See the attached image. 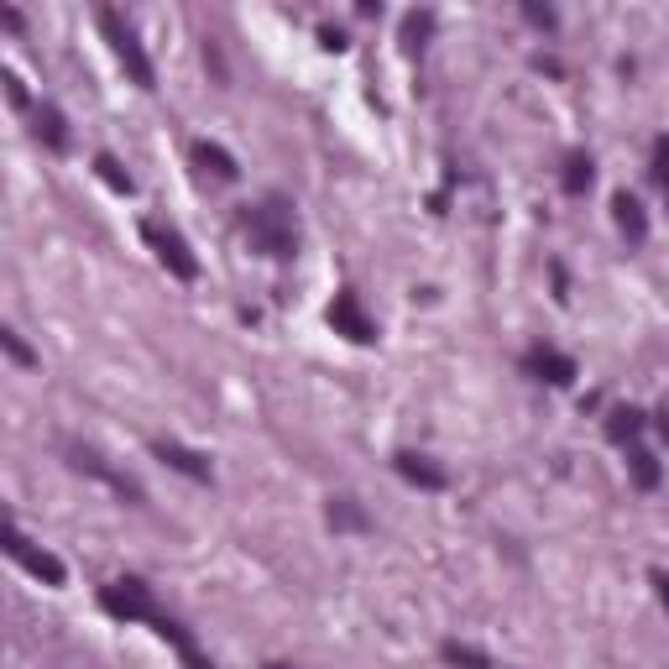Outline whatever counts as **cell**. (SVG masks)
<instances>
[{"instance_id": "obj_1", "label": "cell", "mask_w": 669, "mask_h": 669, "mask_svg": "<svg viewBox=\"0 0 669 669\" xmlns=\"http://www.w3.org/2000/svg\"><path fill=\"white\" fill-rule=\"evenodd\" d=\"M246 236L272 262L298 257V215H293V199L267 194L262 204H251V210H246Z\"/></svg>"}, {"instance_id": "obj_2", "label": "cell", "mask_w": 669, "mask_h": 669, "mask_svg": "<svg viewBox=\"0 0 669 669\" xmlns=\"http://www.w3.org/2000/svg\"><path fill=\"white\" fill-rule=\"evenodd\" d=\"M58 450H63V460H68V471H79V476H95L100 487H110L121 502H131V507H142L147 502V492H142V481L136 476H126V471H115L110 460L95 450V445H84V440H58Z\"/></svg>"}, {"instance_id": "obj_3", "label": "cell", "mask_w": 669, "mask_h": 669, "mask_svg": "<svg viewBox=\"0 0 669 669\" xmlns=\"http://www.w3.org/2000/svg\"><path fill=\"white\" fill-rule=\"evenodd\" d=\"M95 21H100V32H105V42H110V53L121 58V68L131 74V84H142V89H152L157 84V74H152V58L142 53V37H136L121 16H115L110 6H100L95 11Z\"/></svg>"}, {"instance_id": "obj_4", "label": "cell", "mask_w": 669, "mask_h": 669, "mask_svg": "<svg viewBox=\"0 0 669 669\" xmlns=\"http://www.w3.org/2000/svg\"><path fill=\"white\" fill-rule=\"evenodd\" d=\"M142 241L157 251V262H163L178 283H194V278H199V257L189 251V241H183L173 225H163V220H142Z\"/></svg>"}, {"instance_id": "obj_5", "label": "cell", "mask_w": 669, "mask_h": 669, "mask_svg": "<svg viewBox=\"0 0 669 669\" xmlns=\"http://www.w3.org/2000/svg\"><path fill=\"white\" fill-rule=\"evenodd\" d=\"M100 607H105L110 617H121V622H152L157 596H152L147 581H136V575H121V581H110V586L100 591Z\"/></svg>"}, {"instance_id": "obj_6", "label": "cell", "mask_w": 669, "mask_h": 669, "mask_svg": "<svg viewBox=\"0 0 669 669\" xmlns=\"http://www.w3.org/2000/svg\"><path fill=\"white\" fill-rule=\"evenodd\" d=\"M0 539H6V555L16 560V565H27L37 581H48V586H63L68 581V570H63V560L58 555H48V549H37L27 534L16 528V518H6V528H0Z\"/></svg>"}, {"instance_id": "obj_7", "label": "cell", "mask_w": 669, "mask_h": 669, "mask_svg": "<svg viewBox=\"0 0 669 669\" xmlns=\"http://www.w3.org/2000/svg\"><path fill=\"white\" fill-rule=\"evenodd\" d=\"M330 325H335V335L356 340V345H372V340H377V319L361 309V298H356V293H335V304H330Z\"/></svg>"}, {"instance_id": "obj_8", "label": "cell", "mask_w": 669, "mask_h": 669, "mask_svg": "<svg viewBox=\"0 0 669 669\" xmlns=\"http://www.w3.org/2000/svg\"><path fill=\"white\" fill-rule=\"evenodd\" d=\"M152 455H157V460H168V466H173V471H183L189 481H215L210 455H199V450L178 445V440H152Z\"/></svg>"}, {"instance_id": "obj_9", "label": "cell", "mask_w": 669, "mask_h": 669, "mask_svg": "<svg viewBox=\"0 0 669 669\" xmlns=\"http://www.w3.org/2000/svg\"><path fill=\"white\" fill-rule=\"evenodd\" d=\"M392 466H398L403 481H413V487H424V492H445L450 487V476L434 466L429 455H419V450H398V455H392Z\"/></svg>"}, {"instance_id": "obj_10", "label": "cell", "mask_w": 669, "mask_h": 669, "mask_svg": "<svg viewBox=\"0 0 669 669\" xmlns=\"http://www.w3.org/2000/svg\"><path fill=\"white\" fill-rule=\"evenodd\" d=\"M528 372H534L539 382H549V387H570L575 382V361L565 351H555V345H534V351H528Z\"/></svg>"}, {"instance_id": "obj_11", "label": "cell", "mask_w": 669, "mask_h": 669, "mask_svg": "<svg viewBox=\"0 0 669 669\" xmlns=\"http://www.w3.org/2000/svg\"><path fill=\"white\" fill-rule=\"evenodd\" d=\"M189 157H194V163L210 173V178H220V183H236V178H241V163H236V157H230L220 142H194Z\"/></svg>"}, {"instance_id": "obj_12", "label": "cell", "mask_w": 669, "mask_h": 669, "mask_svg": "<svg viewBox=\"0 0 669 669\" xmlns=\"http://www.w3.org/2000/svg\"><path fill=\"white\" fill-rule=\"evenodd\" d=\"M612 215H617V230H622L633 246L649 241V215H643V204H638L633 194H617V199H612Z\"/></svg>"}, {"instance_id": "obj_13", "label": "cell", "mask_w": 669, "mask_h": 669, "mask_svg": "<svg viewBox=\"0 0 669 669\" xmlns=\"http://www.w3.org/2000/svg\"><path fill=\"white\" fill-rule=\"evenodd\" d=\"M42 142H48L53 152H68V115L58 105H37V126H32Z\"/></svg>"}, {"instance_id": "obj_14", "label": "cell", "mask_w": 669, "mask_h": 669, "mask_svg": "<svg viewBox=\"0 0 669 669\" xmlns=\"http://www.w3.org/2000/svg\"><path fill=\"white\" fill-rule=\"evenodd\" d=\"M440 659H445V664H455V669H497L487 654L471 649V643H460V638H445V643H440Z\"/></svg>"}, {"instance_id": "obj_15", "label": "cell", "mask_w": 669, "mask_h": 669, "mask_svg": "<svg viewBox=\"0 0 669 669\" xmlns=\"http://www.w3.org/2000/svg\"><path fill=\"white\" fill-rule=\"evenodd\" d=\"M591 178H596V163H591L586 152H570V157H565V173H560L565 194H586V189H591Z\"/></svg>"}, {"instance_id": "obj_16", "label": "cell", "mask_w": 669, "mask_h": 669, "mask_svg": "<svg viewBox=\"0 0 669 669\" xmlns=\"http://www.w3.org/2000/svg\"><path fill=\"white\" fill-rule=\"evenodd\" d=\"M638 434H643V413H638V408H612V419H607V440L633 445Z\"/></svg>"}, {"instance_id": "obj_17", "label": "cell", "mask_w": 669, "mask_h": 669, "mask_svg": "<svg viewBox=\"0 0 669 669\" xmlns=\"http://www.w3.org/2000/svg\"><path fill=\"white\" fill-rule=\"evenodd\" d=\"M628 471H633V487H638V492H654V487H659V460L643 450V445L628 450Z\"/></svg>"}, {"instance_id": "obj_18", "label": "cell", "mask_w": 669, "mask_h": 669, "mask_svg": "<svg viewBox=\"0 0 669 669\" xmlns=\"http://www.w3.org/2000/svg\"><path fill=\"white\" fill-rule=\"evenodd\" d=\"M330 528H372V518L356 497H330Z\"/></svg>"}, {"instance_id": "obj_19", "label": "cell", "mask_w": 669, "mask_h": 669, "mask_svg": "<svg viewBox=\"0 0 669 669\" xmlns=\"http://www.w3.org/2000/svg\"><path fill=\"white\" fill-rule=\"evenodd\" d=\"M95 173H100V178L110 183V189H115V194H131V189H136V183H131V173H126L121 163H115V157H110V152H100V157H95Z\"/></svg>"}, {"instance_id": "obj_20", "label": "cell", "mask_w": 669, "mask_h": 669, "mask_svg": "<svg viewBox=\"0 0 669 669\" xmlns=\"http://www.w3.org/2000/svg\"><path fill=\"white\" fill-rule=\"evenodd\" d=\"M429 32H434V11H413V16L403 21V42H408V48H424Z\"/></svg>"}, {"instance_id": "obj_21", "label": "cell", "mask_w": 669, "mask_h": 669, "mask_svg": "<svg viewBox=\"0 0 669 669\" xmlns=\"http://www.w3.org/2000/svg\"><path fill=\"white\" fill-rule=\"evenodd\" d=\"M0 345H6V356H11L16 366H37V356L27 351V340H21L16 330H0Z\"/></svg>"}, {"instance_id": "obj_22", "label": "cell", "mask_w": 669, "mask_h": 669, "mask_svg": "<svg viewBox=\"0 0 669 669\" xmlns=\"http://www.w3.org/2000/svg\"><path fill=\"white\" fill-rule=\"evenodd\" d=\"M654 183H659L664 199H669V136H659V142H654Z\"/></svg>"}, {"instance_id": "obj_23", "label": "cell", "mask_w": 669, "mask_h": 669, "mask_svg": "<svg viewBox=\"0 0 669 669\" xmlns=\"http://www.w3.org/2000/svg\"><path fill=\"white\" fill-rule=\"evenodd\" d=\"M523 16L534 21V27H544V32H555V21H560L555 11H549V6H534V0H528V6H523Z\"/></svg>"}, {"instance_id": "obj_24", "label": "cell", "mask_w": 669, "mask_h": 669, "mask_svg": "<svg viewBox=\"0 0 669 669\" xmlns=\"http://www.w3.org/2000/svg\"><path fill=\"white\" fill-rule=\"evenodd\" d=\"M6 100L21 110V105H27V84H21V74H11V68H6Z\"/></svg>"}, {"instance_id": "obj_25", "label": "cell", "mask_w": 669, "mask_h": 669, "mask_svg": "<svg viewBox=\"0 0 669 669\" xmlns=\"http://www.w3.org/2000/svg\"><path fill=\"white\" fill-rule=\"evenodd\" d=\"M319 42H325L330 53H345V32H335V27H319Z\"/></svg>"}, {"instance_id": "obj_26", "label": "cell", "mask_w": 669, "mask_h": 669, "mask_svg": "<svg viewBox=\"0 0 669 669\" xmlns=\"http://www.w3.org/2000/svg\"><path fill=\"white\" fill-rule=\"evenodd\" d=\"M649 581H654V591H659V602L669 607V570H654V575H649Z\"/></svg>"}, {"instance_id": "obj_27", "label": "cell", "mask_w": 669, "mask_h": 669, "mask_svg": "<svg viewBox=\"0 0 669 669\" xmlns=\"http://www.w3.org/2000/svg\"><path fill=\"white\" fill-rule=\"evenodd\" d=\"M0 21H6L11 32H21V27H27V21H21V11H16V6H0Z\"/></svg>"}, {"instance_id": "obj_28", "label": "cell", "mask_w": 669, "mask_h": 669, "mask_svg": "<svg viewBox=\"0 0 669 669\" xmlns=\"http://www.w3.org/2000/svg\"><path fill=\"white\" fill-rule=\"evenodd\" d=\"M659 434H664V445H669V413H659Z\"/></svg>"}, {"instance_id": "obj_29", "label": "cell", "mask_w": 669, "mask_h": 669, "mask_svg": "<svg viewBox=\"0 0 669 669\" xmlns=\"http://www.w3.org/2000/svg\"><path fill=\"white\" fill-rule=\"evenodd\" d=\"M267 669H288V664H267Z\"/></svg>"}]
</instances>
